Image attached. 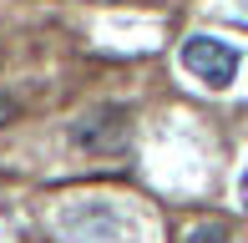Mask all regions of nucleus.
Wrapping results in <instances>:
<instances>
[{
	"label": "nucleus",
	"instance_id": "20e7f679",
	"mask_svg": "<svg viewBox=\"0 0 248 243\" xmlns=\"http://www.w3.org/2000/svg\"><path fill=\"white\" fill-rule=\"evenodd\" d=\"M187 243H228V228L223 223H198L193 233H187Z\"/></svg>",
	"mask_w": 248,
	"mask_h": 243
},
{
	"label": "nucleus",
	"instance_id": "f03ea898",
	"mask_svg": "<svg viewBox=\"0 0 248 243\" xmlns=\"http://www.w3.org/2000/svg\"><path fill=\"white\" fill-rule=\"evenodd\" d=\"M183 66L202 86L223 91V86H233V76H238V51H233L228 41H213V36H187L183 41Z\"/></svg>",
	"mask_w": 248,
	"mask_h": 243
},
{
	"label": "nucleus",
	"instance_id": "39448f33",
	"mask_svg": "<svg viewBox=\"0 0 248 243\" xmlns=\"http://www.w3.org/2000/svg\"><path fill=\"white\" fill-rule=\"evenodd\" d=\"M238 203L248 208V167H243V178H238Z\"/></svg>",
	"mask_w": 248,
	"mask_h": 243
},
{
	"label": "nucleus",
	"instance_id": "7ed1b4c3",
	"mask_svg": "<svg viewBox=\"0 0 248 243\" xmlns=\"http://www.w3.org/2000/svg\"><path fill=\"white\" fill-rule=\"evenodd\" d=\"M127 137H132L127 106H92L71 122V142L86 152H117V147H127Z\"/></svg>",
	"mask_w": 248,
	"mask_h": 243
},
{
	"label": "nucleus",
	"instance_id": "f257e3e1",
	"mask_svg": "<svg viewBox=\"0 0 248 243\" xmlns=\"http://www.w3.org/2000/svg\"><path fill=\"white\" fill-rule=\"evenodd\" d=\"M61 233L71 243H122V233H132V228L111 203L92 197V203H66L61 208Z\"/></svg>",
	"mask_w": 248,
	"mask_h": 243
}]
</instances>
